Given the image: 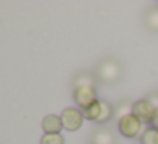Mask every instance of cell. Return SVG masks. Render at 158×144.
Returning <instances> with one entry per match:
<instances>
[{"mask_svg": "<svg viewBox=\"0 0 158 144\" xmlns=\"http://www.w3.org/2000/svg\"><path fill=\"white\" fill-rule=\"evenodd\" d=\"M117 127H119L121 134H123L124 137H136L139 136L141 132H144L146 129H143V124L139 122V120L136 119V117L131 114V115H126L123 117V119L119 120V124H117Z\"/></svg>", "mask_w": 158, "mask_h": 144, "instance_id": "1", "label": "cell"}, {"mask_svg": "<svg viewBox=\"0 0 158 144\" xmlns=\"http://www.w3.org/2000/svg\"><path fill=\"white\" fill-rule=\"evenodd\" d=\"M155 109L148 100H138V102L133 103V115L139 120L141 124H153V119H155Z\"/></svg>", "mask_w": 158, "mask_h": 144, "instance_id": "2", "label": "cell"}, {"mask_svg": "<svg viewBox=\"0 0 158 144\" xmlns=\"http://www.w3.org/2000/svg\"><path fill=\"white\" fill-rule=\"evenodd\" d=\"M97 73H99V78L102 80V82L112 83L121 76V66H119V63L114 61V59H107V61L100 63Z\"/></svg>", "mask_w": 158, "mask_h": 144, "instance_id": "3", "label": "cell"}, {"mask_svg": "<svg viewBox=\"0 0 158 144\" xmlns=\"http://www.w3.org/2000/svg\"><path fill=\"white\" fill-rule=\"evenodd\" d=\"M73 97H75V102L78 103V107L82 110L89 109V107L94 105V103L99 102V100H97V93H95V90H94L92 86L77 88L75 92H73Z\"/></svg>", "mask_w": 158, "mask_h": 144, "instance_id": "4", "label": "cell"}, {"mask_svg": "<svg viewBox=\"0 0 158 144\" xmlns=\"http://www.w3.org/2000/svg\"><path fill=\"white\" fill-rule=\"evenodd\" d=\"M61 122L63 127H66L68 130H78L83 122V114L77 109H65L61 114Z\"/></svg>", "mask_w": 158, "mask_h": 144, "instance_id": "5", "label": "cell"}, {"mask_svg": "<svg viewBox=\"0 0 158 144\" xmlns=\"http://www.w3.org/2000/svg\"><path fill=\"white\" fill-rule=\"evenodd\" d=\"M63 127V122H61V117L55 115V114H49L43 119V130L44 134H60Z\"/></svg>", "mask_w": 158, "mask_h": 144, "instance_id": "6", "label": "cell"}, {"mask_svg": "<svg viewBox=\"0 0 158 144\" xmlns=\"http://www.w3.org/2000/svg\"><path fill=\"white\" fill-rule=\"evenodd\" d=\"M112 105H110L109 102H106V100H100V114H99V117H97V120L95 122H99V124H104V122H107V120L112 117Z\"/></svg>", "mask_w": 158, "mask_h": 144, "instance_id": "7", "label": "cell"}, {"mask_svg": "<svg viewBox=\"0 0 158 144\" xmlns=\"http://www.w3.org/2000/svg\"><path fill=\"white\" fill-rule=\"evenodd\" d=\"M141 142L143 144H158V129L155 127H150L143 132L141 136Z\"/></svg>", "mask_w": 158, "mask_h": 144, "instance_id": "8", "label": "cell"}, {"mask_svg": "<svg viewBox=\"0 0 158 144\" xmlns=\"http://www.w3.org/2000/svg\"><path fill=\"white\" fill-rule=\"evenodd\" d=\"M144 22H146L148 29H151V31L158 32V9H151V10L146 14V19H144Z\"/></svg>", "mask_w": 158, "mask_h": 144, "instance_id": "9", "label": "cell"}, {"mask_svg": "<svg viewBox=\"0 0 158 144\" xmlns=\"http://www.w3.org/2000/svg\"><path fill=\"white\" fill-rule=\"evenodd\" d=\"M94 144H112V134L107 130H97L94 134Z\"/></svg>", "mask_w": 158, "mask_h": 144, "instance_id": "10", "label": "cell"}, {"mask_svg": "<svg viewBox=\"0 0 158 144\" xmlns=\"http://www.w3.org/2000/svg\"><path fill=\"white\" fill-rule=\"evenodd\" d=\"M73 85H75V90L77 88H85V86H92L94 88V78L90 75H80L75 78Z\"/></svg>", "mask_w": 158, "mask_h": 144, "instance_id": "11", "label": "cell"}, {"mask_svg": "<svg viewBox=\"0 0 158 144\" xmlns=\"http://www.w3.org/2000/svg\"><path fill=\"white\" fill-rule=\"evenodd\" d=\"M82 114H83V117H87L89 120H97V117H99V114H100V100L97 103H94L92 107L82 110Z\"/></svg>", "mask_w": 158, "mask_h": 144, "instance_id": "12", "label": "cell"}, {"mask_svg": "<svg viewBox=\"0 0 158 144\" xmlns=\"http://www.w3.org/2000/svg\"><path fill=\"white\" fill-rule=\"evenodd\" d=\"M65 141H63L61 134H44V136L41 137V144H63Z\"/></svg>", "mask_w": 158, "mask_h": 144, "instance_id": "13", "label": "cell"}, {"mask_svg": "<svg viewBox=\"0 0 158 144\" xmlns=\"http://www.w3.org/2000/svg\"><path fill=\"white\" fill-rule=\"evenodd\" d=\"M116 119H123V117H126V115H131L133 114V105H129V103H121L119 107L116 109Z\"/></svg>", "mask_w": 158, "mask_h": 144, "instance_id": "14", "label": "cell"}, {"mask_svg": "<svg viewBox=\"0 0 158 144\" xmlns=\"http://www.w3.org/2000/svg\"><path fill=\"white\" fill-rule=\"evenodd\" d=\"M148 102H150V103H151V105H153V107H155V109H156V110H158V93H156V95H151V97H150V98H148Z\"/></svg>", "mask_w": 158, "mask_h": 144, "instance_id": "15", "label": "cell"}, {"mask_svg": "<svg viewBox=\"0 0 158 144\" xmlns=\"http://www.w3.org/2000/svg\"><path fill=\"white\" fill-rule=\"evenodd\" d=\"M153 127L155 129H158V110L155 112V119H153Z\"/></svg>", "mask_w": 158, "mask_h": 144, "instance_id": "16", "label": "cell"}]
</instances>
